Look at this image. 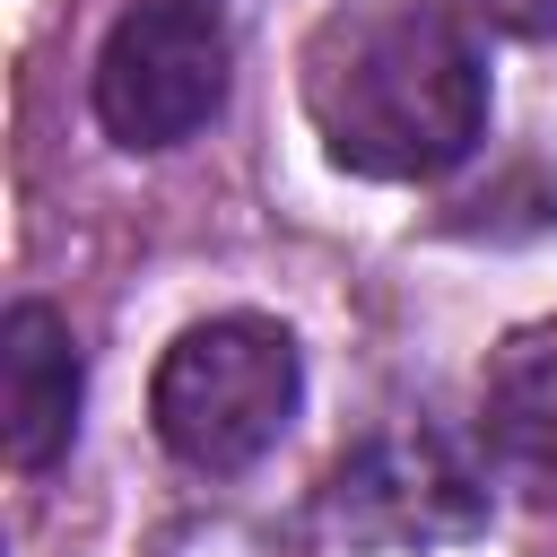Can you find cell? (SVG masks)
Segmentation results:
<instances>
[{"instance_id":"cell-1","label":"cell","mask_w":557,"mask_h":557,"mask_svg":"<svg viewBox=\"0 0 557 557\" xmlns=\"http://www.w3.org/2000/svg\"><path fill=\"white\" fill-rule=\"evenodd\" d=\"M305 113L339 174L435 183L487 139V52L435 0H357L305 44Z\"/></svg>"},{"instance_id":"cell-2","label":"cell","mask_w":557,"mask_h":557,"mask_svg":"<svg viewBox=\"0 0 557 557\" xmlns=\"http://www.w3.org/2000/svg\"><path fill=\"white\" fill-rule=\"evenodd\" d=\"M296 400H305V357H296L287 322H270V313L191 322L157 357V383H148L157 444L183 470H209V479L252 470L296 426Z\"/></svg>"},{"instance_id":"cell-3","label":"cell","mask_w":557,"mask_h":557,"mask_svg":"<svg viewBox=\"0 0 557 557\" xmlns=\"http://www.w3.org/2000/svg\"><path fill=\"white\" fill-rule=\"evenodd\" d=\"M235 78L226 0H131L96 52V122L113 148L157 157L218 122Z\"/></svg>"},{"instance_id":"cell-4","label":"cell","mask_w":557,"mask_h":557,"mask_svg":"<svg viewBox=\"0 0 557 557\" xmlns=\"http://www.w3.org/2000/svg\"><path fill=\"white\" fill-rule=\"evenodd\" d=\"M331 522L366 548H444V540H479L487 531V453H470L453 426L392 418L374 435H357L322 487Z\"/></svg>"},{"instance_id":"cell-5","label":"cell","mask_w":557,"mask_h":557,"mask_svg":"<svg viewBox=\"0 0 557 557\" xmlns=\"http://www.w3.org/2000/svg\"><path fill=\"white\" fill-rule=\"evenodd\" d=\"M78 400H87V366L78 339L52 305H9L0 313V435L17 470H52L78 435Z\"/></svg>"},{"instance_id":"cell-6","label":"cell","mask_w":557,"mask_h":557,"mask_svg":"<svg viewBox=\"0 0 557 557\" xmlns=\"http://www.w3.org/2000/svg\"><path fill=\"white\" fill-rule=\"evenodd\" d=\"M479 453L522 505L557 513V322L496 348L479 383Z\"/></svg>"},{"instance_id":"cell-7","label":"cell","mask_w":557,"mask_h":557,"mask_svg":"<svg viewBox=\"0 0 557 557\" xmlns=\"http://www.w3.org/2000/svg\"><path fill=\"white\" fill-rule=\"evenodd\" d=\"M479 17H496L505 35H557V0H470Z\"/></svg>"}]
</instances>
